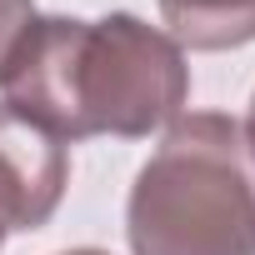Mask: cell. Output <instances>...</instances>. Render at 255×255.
<instances>
[{"label": "cell", "mask_w": 255, "mask_h": 255, "mask_svg": "<svg viewBox=\"0 0 255 255\" xmlns=\"http://www.w3.org/2000/svg\"><path fill=\"white\" fill-rule=\"evenodd\" d=\"M60 255H110V250H95V245H80V250H60Z\"/></svg>", "instance_id": "cell-6"}, {"label": "cell", "mask_w": 255, "mask_h": 255, "mask_svg": "<svg viewBox=\"0 0 255 255\" xmlns=\"http://www.w3.org/2000/svg\"><path fill=\"white\" fill-rule=\"evenodd\" d=\"M30 20H35V0H0V65L15 50V40L30 30Z\"/></svg>", "instance_id": "cell-5"}, {"label": "cell", "mask_w": 255, "mask_h": 255, "mask_svg": "<svg viewBox=\"0 0 255 255\" xmlns=\"http://www.w3.org/2000/svg\"><path fill=\"white\" fill-rule=\"evenodd\" d=\"M65 145L0 100V230H40L65 195Z\"/></svg>", "instance_id": "cell-3"}, {"label": "cell", "mask_w": 255, "mask_h": 255, "mask_svg": "<svg viewBox=\"0 0 255 255\" xmlns=\"http://www.w3.org/2000/svg\"><path fill=\"white\" fill-rule=\"evenodd\" d=\"M130 255H255V140L245 120L190 110L125 200Z\"/></svg>", "instance_id": "cell-2"}, {"label": "cell", "mask_w": 255, "mask_h": 255, "mask_svg": "<svg viewBox=\"0 0 255 255\" xmlns=\"http://www.w3.org/2000/svg\"><path fill=\"white\" fill-rule=\"evenodd\" d=\"M0 100L60 145L145 140L185 115L190 65L160 25L130 10L100 20L35 15L0 65Z\"/></svg>", "instance_id": "cell-1"}, {"label": "cell", "mask_w": 255, "mask_h": 255, "mask_svg": "<svg viewBox=\"0 0 255 255\" xmlns=\"http://www.w3.org/2000/svg\"><path fill=\"white\" fill-rule=\"evenodd\" d=\"M0 245H5V230H0Z\"/></svg>", "instance_id": "cell-8"}, {"label": "cell", "mask_w": 255, "mask_h": 255, "mask_svg": "<svg viewBox=\"0 0 255 255\" xmlns=\"http://www.w3.org/2000/svg\"><path fill=\"white\" fill-rule=\"evenodd\" d=\"M160 20L180 50H235L255 40V0H160Z\"/></svg>", "instance_id": "cell-4"}, {"label": "cell", "mask_w": 255, "mask_h": 255, "mask_svg": "<svg viewBox=\"0 0 255 255\" xmlns=\"http://www.w3.org/2000/svg\"><path fill=\"white\" fill-rule=\"evenodd\" d=\"M245 130H250V140H255V95H250V120H245Z\"/></svg>", "instance_id": "cell-7"}]
</instances>
